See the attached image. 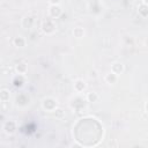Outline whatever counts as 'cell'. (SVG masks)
Segmentation results:
<instances>
[{
    "mask_svg": "<svg viewBox=\"0 0 148 148\" xmlns=\"http://www.w3.org/2000/svg\"><path fill=\"white\" fill-rule=\"evenodd\" d=\"M13 45L15 47H17V49H23L27 45V39L23 36H21V35L20 36H16L13 39Z\"/></svg>",
    "mask_w": 148,
    "mask_h": 148,
    "instance_id": "obj_8",
    "label": "cell"
},
{
    "mask_svg": "<svg viewBox=\"0 0 148 148\" xmlns=\"http://www.w3.org/2000/svg\"><path fill=\"white\" fill-rule=\"evenodd\" d=\"M23 82H24V80H23V75H17V76H15L14 77V80H13V84L15 86V87H21V86H23Z\"/></svg>",
    "mask_w": 148,
    "mask_h": 148,
    "instance_id": "obj_15",
    "label": "cell"
},
{
    "mask_svg": "<svg viewBox=\"0 0 148 148\" xmlns=\"http://www.w3.org/2000/svg\"><path fill=\"white\" fill-rule=\"evenodd\" d=\"M50 5H59L61 2V0H47Z\"/></svg>",
    "mask_w": 148,
    "mask_h": 148,
    "instance_id": "obj_17",
    "label": "cell"
},
{
    "mask_svg": "<svg viewBox=\"0 0 148 148\" xmlns=\"http://www.w3.org/2000/svg\"><path fill=\"white\" fill-rule=\"evenodd\" d=\"M98 99H99V95L96 91H89L86 95V101L89 103H96L98 102Z\"/></svg>",
    "mask_w": 148,
    "mask_h": 148,
    "instance_id": "obj_11",
    "label": "cell"
},
{
    "mask_svg": "<svg viewBox=\"0 0 148 148\" xmlns=\"http://www.w3.org/2000/svg\"><path fill=\"white\" fill-rule=\"evenodd\" d=\"M52 113H54V116H56L57 118H62V117H64V111H62L61 109H58V108H57Z\"/></svg>",
    "mask_w": 148,
    "mask_h": 148,
    "instance_id": "obj_16",
    "label": "cell"
},
{
    "mask_svg": "<svg viewBox=\"0 0 148 148\" xmlns=\"http://www.w3.org/2000/svg\"><path fill=\"white\" fill-rule=\"evenodd\" d=\"M145 111H146V113H148V101L145 104Z\"/></svg>",
    "mask_w": 148,
    "mask_h": 148,
    "instance_id": "obj_19",
    "label": "cell"
},
{
    "mask_svg": "<svg viewBox=\"0 0 148 148\" xmlns=\"http://www.w3.org/2000/svg\"><path fill=\"white\" fill-rule=\"evenodd\" d=\"M73 88H74V91L75 92L81 94V92H83L87 89V83L82 79H76L74 81V83H73Z\"/></svg>",
    "mask_w": 148,
    "mask_h": 148,
    "instance_id": "obj_5",
    "label": "cell"
},
{
    "mask_svg": "<svg viewBox=\"0 0 148 148\" xmlns=\"http://www.w3.org/2000/svg\"><path fill=\"white\" fill-rule=\"evenodd\" d=\"M72 32H73V36L75 38H77V39H81L86 34V31H84V29L82 27H75Z\"/></svg>",
    "mask_w": 148,
    "mask_h": 148,
    "instance_id": "obj_13",
    "label": "cell"
},
{
    "mask_svg": "<svg viewBox=\"0 0 148 148\" xmlns=\"http://www.w3.org/2000/svg\"><path fill=\"white\" fill-rule=\"evenodd\" d=\"M43 32L45 35H53L57 30V25H56V22H54V18L52 17H47L45 18L43 22H42V25H40Z\"/></svg>",
    "mask_w": 148,
    "mask_h": 148,
    "instance_id": "obj_1",
    "label": "cell"
},
{
    "mask_svg": "<svg viewBox=\"0 0 148 148\" xmlns=\"http://www.w3.org/2000/svg\"><path fill=\"white\" fill-rule=\"evenodd\" d=\"M118 79H119V75L114 74L113 72H108L105 75H104V81L108 83V84H114L118 82Z\"/></svg>",
    "mask_w": 148,
    "mask_h": 148,
    "instance_id": "obj_6",
    "label": "cell"
},
{
    "mask_svg": "<svg viewBox=\"0 0 148 148\" xmlns=\"http://www.w3.org/2000/svg\"><path fill=\"white\" fill-rule=\"evenodd\" d=\"M124 69H125V67L121 61H114L111 64V72H113L117 75H120L124 72Z\"/></svg>",
    "mask_w": 148,
    "mask_h": 148,
    "instance_id": "obj_7",
    "label": "cell"
},
{
    "mask_svg": "<svg viewBox=\"0 0 148 148\" xmlns=\"http://www.w3.org/2000/svg\"><path fill=\"white\" fill-rule=\"evenodd\" d=\"M89 76H90V77H95V76H96V72H95V71H94V72H90Z\"/></svg>",
    "mask_w": 148,
    "mask_h": 148,
    "instance_id": "obj_18",
    "label": "cell"
},
{
    "mask_svg": "<svg viewBox=\"0 0 148 148\" xmlns=\"http://www.w3.org/2000/svg\"><path fill=\"white\" fill-rule=\"evenodd\" d=\"M2 130L7 135H12L16 131V121L14 120H6L2 124Z\"/></svg>",
    "mask_w": 148,
    "mask_h": 148,
    "instance_id": "obj_3",
    "label": "cell"
},
{
    "mask_svg": "<svg viewBox=\"0 0 148 148\" xmlns=\"http://www.w3.org/2000/svg\"><path fill=\"white\" fill-rule=\"evenodd\" d=\"M15 72L20 75H24L27 72H28V65L24 62V61H18L16 65H15Z\"/></svg>",
    "mask_w": 148,
    "mask_h": 148,
    "instance_id": "obj_9",
    "label": "cell"
},
{
    "mask_svg": "<svg viewBox=\"0 0 148 148\" xmlns=\"http://www.w3.org/2000/svg\"><path fill=\"white\" fill-rule=\"evenodd\" d=\"M58 108V101L54 97H45L42 101V109L46 112H53Z\"/></svg>",
    "mask_w": 148,
    "mask_h": 148,
    "instance_id": "obj_2",
    "label": "cell"
},
{
    "mask_svg": "<svg viewBox=\"0 0 148 148\" xmlns=\"http://www.w3.org/2000/svg\"><path fill=\"white\" fill-rule=\"evenodd\" d=\"M9 97H10V91L6 88H2L0 90V101L2 103H6L7 101H9Z\"/></svg>",
    "mask_w": 148,
    "mask_h": 148,
    "instance_id": "obj_14",
    "label": "cell"
},
{
    "mask_svg": "<svg viewBox=\"0 0 148 148\" xmlns=\"http://www.w3.org/2000/svg\"><path fill=\"white\" fill-rule=\"evenodd\" d=\"M138 14L141 17H148V5L146 3H141L138 7Z\"/></svg>",
    "mask_w": 148,
    "mask_h": 148,
    "instance_id": "obj_12",
    "label": "cell"
},
{
    "mask_svg": "<svg viewBox=\"0 0 148 148\" xmlns=\"http://www.w3.org/2000/svg\"><path fill=\"white\" fill-rule=\"evenodd\" d=\"M21 24L24 29H30L32 25H34V17L30 16V15H25L22 21H21Z\"/></svg>",
    "mask_w": 148,
    "mask_h": 148,
    "instance_id": "obj_10",
    "label": "cell"
},
{
    "mask_svg": "<svg viewBox=\"0 0 148 148\" xmlns=\"http://www.w3.org/2000/svg\"><path fill=\"white\" fill-rule=\"evenodd\" d=\"M62 14V9L60 7V5H50L49 6V16L52 18H58L60 17Z\"/></svg>",
    "mask_w": 148,
    "mask_h": 148,
    "instance_id": "obj_4",
    "label": "cell"
}]
</instances>
